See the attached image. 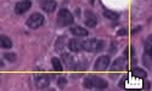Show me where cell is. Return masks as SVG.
<instances>
[{"mask_svg":"<svg viewBox=\"0 0 152 91\" xmlns=\"http://www.w3.org/2000/svg\"><path fill=\"white\" fill-rule=\"evenodd\" d=\"M90 1V5H94V0H89Z\"/></svg>","mask_w":152,"mask_h":91,"instance_id":"cell-24","label":"cell"},{"mask_svg":"<svg viewBox=\"0 0 152 91\" xmlns=\"http://www.w3.org/2000/svg\"><path fill=\"white\" fill-rule=\"evenodd\" d=\"M104 16L107 18V20H111V21H117L119 18V15L117 12H113V11H108V10H105L104 11Z\"/></svg>","mask_w":152,"mask_h":91,"instance_id":"cell-16","label":"cell"},{"mask_svg":"<svg viewBox=\"0 0 152 91\" xmlns=\"http://www.w3.org/2000/svg\"><path fill=\"white\" fill-rule=\"evenodd\" d=\"M0 47L1 49H11L12 47L11 39L6 35H0Z\"/></svg>","mask_w":152,"mask_h":91,"instance_id":"cell-14","label":"cell"},{"mask_svg":"<svg viewBox=\"0 0 152 91\" xmlns=\"http://www.w3.org/2000/svg\"><path fill=\"white\" fill-rule=\"evenodd\" d=\"M125 33H126V31H125V29H121V31H119L117 34H118V35H124Z\"/></svg>","mask_w":152,"mask_h":91,"instance_id":"cell-22","label":"cell"},{"mask_svg":"<svg viewBox=\"0 0 152 91\" xmlns=\"http://www.w3.org/2000/svg\"><path fill=\"white\" fill-rule=\"evenodd\" d=\"M144 64L147 68H151V55L150 54L145 52V55H144Z\"/></svg>","mask_w":152,"mask_h":91,"instance_id":"cell-18","label":"cell"},{"mask_svg":"<svg viewBox=\"0 0 152 91\" xmlns=\"http://www.w3.org/2000/svg\"><path fill=\"white\" fill-rule=\"evenodd\" d=\"M132 75L134 78H140V79H144V78H146L147 73H146V71H144L141 68H134L132 71Z\"/></svg>","mask_w":152,"mask_h":91,"instance_id":"cell-15","label":"cell"},{"mask_svg":"<svg viewBox=\"0 0 152 91\" xmlns=\"http://www.w3.org/2000/svg\"><path fill=\"white\" fill-rule=\"evenodd\" d=\"M32 7V1L31 0H21L15 5V12L17 15H22L24 12H27Z\"/></svg>","mask_w":152,"mask_h":91,"instance_id":"cell-7","label":"cell"},{"mask_svg":"<svg viewBox=\"0 0 152 91\" xmlns=\"http://www.w3.org/2000/svg\"><path fill=\"white\" fill-rule=\"evenodd\" d=\"M141 29V27H137V28H134L133 31H132V34H134V33H136V32H139V31H140Z\"/></svg>","mask_w":152,"mask_h":91,"instance_id":"cell-23","label":"cell"},{"mask_svg":"<svg viewBox=\"0 0 152 91\" xmlns=\"http://www.w3.org/2000/svg\"><path fill=\"white\" fill-rule=\"evenodd\" d=\"M71 32L75 36H86L88 34H89V33H88V31L85 28L80 27V25H75V27H72L71 28Z\"/></svg>","mask_w":152,"mask_h":91,"instance_id":"cell-13","label":"cell"},{"mask_svg":"<svg viewBox=\"0 0 152 91\" xmlns=\"http://www.w3.org/2000/svg\"><path fill=\"white\" fill-rule=\"evenodd\" d=\"M83 85L85 89L90 90V89H97V90H105L107 87V82L105 79L100 76H96L94 74H89L88 76L84 78V82Z\"/></svg>","mask_w":152,"mask_h":91,"instance_id":"cell-1","label":"cell"},{"mask_svg":"<svg viewBox=\"0 0 152 91\" xmlns=\"http://www.w3.org/2000/svg\"><path fill=\"white\" fill-rule=\"evenodd\" d=\"M110 62H111L110 56H100L96 60L95 64H94V69L97 71V72H104V71H106L108 68Z\"/></svg>","mask_w":152,"mask_h":91,"instance_id":"cell-6","label":"cell"},{"mask_svg":"<svg viewBox=\"0 0 152 91\" xmlns=\"http://www.w3.org/2000/svg\"><path fill=\"white\" fill-rule=\"evenodd\" d=\"M51 62H53V67H54V69H55L56 72H62L63 68H62V64H61V62H60V58L53 57Z\"/></svg>","mask_w":152,"mask_h":91,"instance_id":"cell-17","label":"cell"},{"mask_svg":"<svg viewBox=\"0 0 152 91\" xmlns=\"http://www.w3.org/2000/svg\"><path fill=\"white\" fill-rule=\"evenodd\" d=\"M43 23H44V16L40 12H34L27 20V27H29L31 29H37L40 25H43Z\"/></svg>","mask_w":152,"mask_h":91,"instance_id":"cell-4","label":"cell"},{"mask_svg":"<svg viewBox=\"0 0 152 91\" xmlns=\"http://www.w3.org/2000/svg\"><path fill=\"white\" fill-rule=\"evenodd\" d=\"M4 58H6V60L10 61V62H15V61H16V55H15V54L6 52V54L4 55Z\"/></svg>","mask_w":152,"mask_h":91,"instance_id":"cell-20","label":"cell"},{"mask_svg":"<svg viewBox=\"0 0 152 91\" xmlns=\"http://www.w3.org/2000/svg\"><path fill=\"white\" fill-rule=\"evenodd\" d=\"M67 83V80H66V78L65 76H63V78H61V79L57 82V84H58V86L60 87H63V86H65V84Z\"/></svg>","mask_w":152,"mask_h":91,"instance_id":"cell-21","label":"cell"},{"mask_svg":"<svg viewBox=\"0 0 152 91\" xmlns=\"http://www.w3.org/2000/svg\"><path fill=\"white\" fill-rule=\"evenodd\" d=\"M105 49V43L99 39H88V40L83 41V50L88 51V52H99Z\"/></svg>","mask_w":152,"mask_h":91,"instance_id":"cell-2","label":"cell"},{"mask_svg":"<svg viewBox=\"0 0 152 91\" xmlns=\"http://www.w3.org/2000/svg\"><path fill=\"white\" fill-rule=\"evenodd\" d=\"M125 66H126V60L124 58V57H118L115 62H113V64H112V72H122L124 68H125Z\"/></svg>","mask_w":152,"mask_h":91,"instance_id":"cell-11","label":"cell"},{"mask_svg":"<svg viewBox=\"0 0 152 91\" xmlns=\"http://www.w3.org/2000/svg\"><path fill=\"white\" fill-rule=\"evenodd\" d=\"M62 58H63V62L66 63V66L68 68H75V66H77V60H75L74 56H72L69 54H63Z\"/></svg>","mask_w":152,"mask_h":91,"instance_id":"cell-12","label":"cell"},{"mask_svg":"<svg viewBox=\"0 0 152 91\" xmlns=\"http://www.w3.org/2000/svg\"><path fill=\"white\" fill-rule=\"evenodd\" d=\"M74 21L73 15L69 12V10L67 9H61L57 14V24L61 27H67V25L72 24Z\"/></svg>","mask_w":152,"mask_h":91,"instance_id":"cell-3","label":"cell"},{"mask_svg":"<svg viewBox=\"0 0 152 91\" xmlns=\"http://www.w3.org/2000/svg\"><path fill=\"white\" fill-rule=\"evenodd\" d=\"M145 52L151 55V35H148L147 40H146V43H145Z\"/></svg>","mask_w":152,"mask_h":91,"instance_id":"cell-19","label":"cell"},{"mask_svg":"<svg viewBox=\"0 0 152 91\" xmlns=\"http://www.w3.org/2000/svg\"><path fill=\"white\" fill-rule=\"evenodd\" d=\"M84 22H85L86 27H89V28L95 27L96 23H97V18H96V16H95L94 12L86 10V11H85V21H84Z\"/></svg>","mask_w":152,"mask_h":91,"instance_id":"cell-8","label":"cell"},{"mask_svg":"<svg viewBox=\"0 0 152 91\" xmlns=\"http://www.w3.org/2000/svg\"><path fill=\"white\" fill-rule=\"evenodd\" d=\"M68 49L72 52H80L83 50V41H80L79 39H71L68 41Z\"/></svg>","mask_w":152,"mask_h":91,"instance_id":"cell-10","label":"cell"},{"mask_svg":"<svg viewBox=\"0 0 152 91\" xmlns=\"http://www.w3.org/2000/svg\"><path fill=\"white\" fill-rule=\"evenodd\" d=\"M34 83L39 89H45L50 85V75H48L45 73L34 74Z\"/></svg>","mask_w":152,"mask_h":91,"instance_id":"cell-5","label":"cell"},{"mask_svg":"<svg viewBox=\"0 0 152 91\" xmlns=\"http://www.w3.org/2000/svg\"><path fill=\"white\" fill-rule=\"evenodd\" d=\"M40 7L45 12L51 14V12H54L56 10V1L55 0H42L40 1Z\"/></svg>","mask_w":152,"mask_h":91,"instance_id":"cell-9","label":"cell"}]
</instances>
